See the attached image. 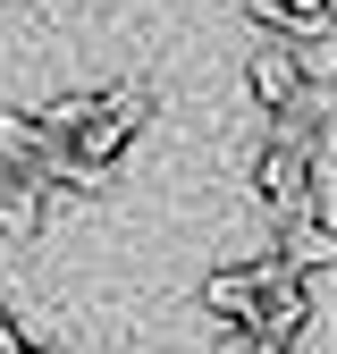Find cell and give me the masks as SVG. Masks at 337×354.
Masks as SVG:
<instances>
[{"label": "cell", "instance_id": "5b68a950", "mask_svg": "<svg viewBox=\"0 0 337 354\" xmlns=\"http://www.w3.org/2000/svg\"><path fill=\"white\" fill-rule=\"evenodd\" d=\"M278 261H287V270L295 279H312V270H329V261H337V236H329V219H278Z\"/></svg>", "mask_w": 337, "mask_h": 354}, {"label": "cell", "instance_id": "ba28073f", "mask_svg": "<svg viewBox=\"0 0 337 354\" xmlns=\"http://www.w3.org/2000/svg\"><path fill=\"white\" fill-rule=\"evenodd\" d=\"M211 354H270V346L253 337V329H220V346H211Z\"/></svg>", "mask_w": 337, "mask_h": 354}, {"label": "cell", "instance_id": "9c48e42d", "mask_svg": "<svg viewBox=\"0 0 337 354\" xmlns=\"http://www.w3.org/2000/svg\"><path fill=\"white\" fill-rule=\"evenodd\" d=\"M0 354H26V337H17V321L0 313Z\"/></svg>", "mask_w": 337, "mask_h": 354}, {"label": "cell", "instance_id": "8992f818", "mask_svg": "<svg viewBox=\"0 0 337 354\" xmlns=\"http://www.w3.org/2000/svg\"><path fill=\"white\" fill-rule=\"evenodd\" d=\"M42 228V177H9L0 186V236H34Z\"/></svg>", "mask_w": 337, "mask_h": 354}, {"label": "cell", "instance_id": "8fae6325", "mask_svg": "<svg viewBox=\"0 0 337 354\" xmlns=\"http://www.w3.org/2000/svg\"><path fill=\"white\" fill-rule=\"evenodd\" d=\"M26 354H42V346H26Z\"/></svg>", "mask_w": 337, "mask_h": 354}, {"label": "cell", "instance_id": "52a82bcc", "mask_svg": "<svg viewBox=\"0 0 337 354\" xmlns=\"http://www.w3.org/2000/svg\"><path fill=\"white\" fill-rule=\"evenodd\" d=\"M84 110H93V102H84V93H68V102H51V110H34V127H42L51 144H68L76 127H84Z\"/></svg>", "mask_w": 337, "mask_h": 354}, {"label": "cell", "instance_id": "3957f363", "mask_svg": "<svg viewBox=\"0 0 337 354\" xmlns=\"http://www.w3.org/2000/svg\"><path fill=\"white\" fill-rule=\"evenodd\" d=\"M304 84H312L304 51H287V42H262V51H253V102H262V110H287Z\"/></svg>", "mask_w": 337, "mask_h": 354}, {"label": "cell", "instance_id": "30bf717a", "mask_svg": "<svg viewBox=\"0 0 337 354\" xmlns=\"http://www.w3.org/2000/svg\"><path fill=\"white\" fill-rule=\"evenodd\" d=\"M9 177H17V169H0V186H9Z\"/></svg>", "mask_w": 337, "mask_h": 354}, {"label": "cell", "instance_id": "6da1fadb", "mask_svg": "<svg viewBox=\"0 0 337 354\" xmlns=\"http://www.w3.org/2000/svg\"><path fill=\"white\" fill-rule=\"evenodd\" d=\"M278 287H304V279H295L278 253H262V261H244V270H211L202 279V313H220V329H253V313H262Z\"/></svg>", "mask_w": 337, "mask_h": 354}, {"label": "cell", "instance_id": "277c9868", "mask_svg": "<svg viewBox=\"0 0 337 354\" xmlns=\"http://www.w3.org/2000/svg\"><path fill=\"white\" fill-rule=\"evenodd\" d=\"M51 136L34 127V110H0V169H17V177H42L51 169Z\"/></svg>", "mask_w": 337, "mask_h": 354}, {"label": "cell", "instance_id": "7a4b0ae2", "mask_svg": "<svg viewBox=\"0 0 337 354\" xmlns=\"http://www.w3.org/2000/svg\"><path fill=\"white\" fill-rule=\"evenodd\" d=\"M329 152V144H320ZM312 144H262V160H253V194H262L270 203V219H295V211H304V186H312V160H320Z\"/></svg>", "mask_w": 337, "mask_h": 354}]
</instances>
